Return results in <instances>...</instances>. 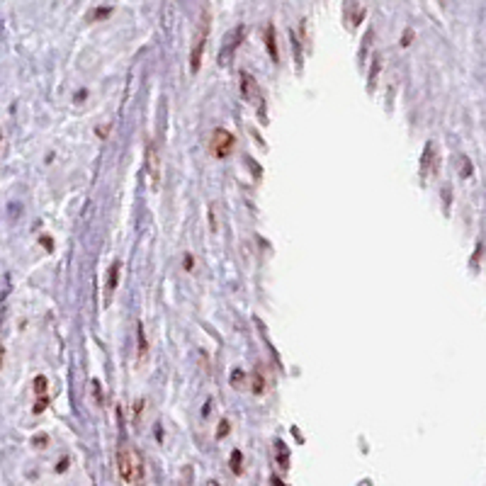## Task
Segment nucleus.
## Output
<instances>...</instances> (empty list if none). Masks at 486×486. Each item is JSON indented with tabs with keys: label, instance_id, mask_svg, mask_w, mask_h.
<instances>
[{
	"label": "nucleus",
	"instance_id": "f257e3e1",
	"mask_svg": "<svg viewBox=\"0 0 486 486\" xmlns=\"http://www.w3.org/2000/svg\"><path fill=\"white\" fill-rule=\"evenodd\" d=\"M117 472H120L124 484H129V486L144 484V464H141V457L129 448V445H122L120 453H117Z\"/></svg>",
	"mask_w": 486,
	"mask_h": 486
},
{
	"label": "nucleus",
	"instance_id": "f03ea898",
	"mask_svg": "<svg viewBox=\"0 0 486 486\" xmlns=\"http://www.w3.org/2000/svg\"><path fill=\"white\" fill-rule=\"evenodd\" d=\"M207 34H209V13H204L202 24L195 32V42H193V51H190V71L197 73V68L202 66V56H204V44H207Z\"/></svg>",
	"mask_w": 486,
	"mask_h": 486
},
{
	"label": "nucleus",
	"instance_id": "7ed1b4c3",
	"mask_svg": "<svg viewBox=\"0 0 486 486\" xmlns=\"http://www.w3.org/2000/svg\"><path fill=\"white\" fill-rule=\"evenodd\" d=\"M234 144H236V139H234L232 131L217 129L212 134V139H209V151H212V156H217V159H227L234 151Z\"/></svg>",
	"mask_w": 486,
	"mask_h": 486
},
{
	"label": "nucleus",
	"instance_id": "20e7f679",
	"mask_svg": "<svg viewBox=\"0 0 486 486\" xmlns=\"http://www.w3.org/2000/svg\"><path fill=\"white\" fill-rule=\"evenodd\" d=\"M241 92H243V97L248 102H253L255 97H258V86H255V81L250 78V73H241Z\"/></svg>",
	"mask_w": 486,
	"mask_h": 486
},
{
	"label": "nucleus",
	"instance_id": "39448f33",
	"mask_svg": "<svg viewBox=\"0 0 486 486\" xmlns=\"http://www.w3.org/2000/svg\"><path fill=\"white\" fill-rule=\"evenodd\" d=\"M117 277H120V263L110 265V273H107V284H105V302L112 299V292L117 289Z\"/></svg>",
	"mask_w": 486,
	"mask_h": 486
},
{
	"label": "nucleus",
	"instance_id": "423d86ee",
	"mask_svg": "<svg viewBox=\"0 0 486 486\" xmlns=\"http://www.w3.org/2000/svg\"><path fill=\"white\" fill-rule=\"evenodd\" d=\"M149 170H151V183H159V170H161V163H159V159H156V151L154 149H149Z\"/></svg>",
	"mask_w": 486,
	"mask_h": 486
},
{
	"label": "nucleus",
	"instance_id": "0eeeda50",
	"mask_svg": "<svg viewBox=\"0 0 486 486\" xmlns=\"http://www.w3.org/2000/svg\"><path fill=\"white\" fill-rule=\"evenodd\" d=\"M3 357H5V348H3V343H0V367H3Z\"/></svg>",
	"mask_w": 486,
	"mask_h": 486
}]
</instances>
